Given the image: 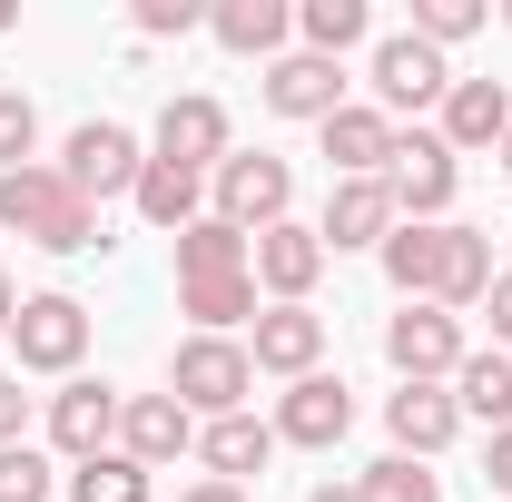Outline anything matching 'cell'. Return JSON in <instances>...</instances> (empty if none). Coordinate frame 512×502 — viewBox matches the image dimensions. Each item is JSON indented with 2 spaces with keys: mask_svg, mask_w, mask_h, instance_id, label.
Returning <instances> with one entry per match:
<instances>
[{
  "mask_svg": "<svg viewBox=\"0 0 512 502\" xmlns=\"http://www.w3.org/2000/svg\"><path fill=\"white\" fill-rule=\"evenodd\" d=\"M266 109L276 119H335L345 109V69L335 60H316V50H286V60H266Z\"/></svg>",
  "mask_w": 512,
  "mask_h": 502,
  "instance_id": "cell-14",
  "label": "cell"
},
{
  "mask_svg": "<svg viewBox=\"0 0 512 502\" xmlns=\"http://www.w3.org/2000/svg\"><path fill=\"white\" fill-rule=\"evenodd\" d=\"M345 434H355V394H345V375H296V384H286V404H276V443L335 453Z\"/></svg>",
  "mask_w": 512,
  "mask_h": 502,
  "instance_id": "cell-8",
  "label": "cell"
},
{
  "mask_svg": "<svg viewBox=\"0 0 512 502\" xmlns=\"http://www.w3.org/2000/svg\"><path fill=\"white\" fill-rule=\"evenodd\" d=\"M493 296V247H483V227H444V266H434V306L463 315Z\"/></svg>",
  "mask_w": 512,
  "mask_h": 502,
  "instance_id": "cell-22",
  "label": "cell"
},
{
  "mask_svg": "<svg viewBox=\"0 0 512 502\" xmlns=\"http://www.w3.org/2000/svg\"><path fill=\"white\" fill-rule=\"evenodd\" d=\"M453 404H463V414H483L493 434L512 424V355H503V345H493V355H463V365H453Z\"/></svg>",
  "mask_w": 512,
  "mask_h": 502,
  "instance_id": "cell-26",
  "label": "cell"
},
{
  "mask_svg": "<svg viewBox=\"0 0 512 502\" xmlns=\"http://www.w3.org/2000/svg\"><path fill=\"white\" fill-rule=\"evenodd\" d=\"M503 128H512V89L503 79H453L444 89V128H434V138H444L453 158H463V148H503Z\"/></svg>",
  "mask_w": 512,
  "mask_h": 502,
  "instance_id": "cell-17",
  "label": "cell"
},
{
  "mask_svg": "<svg viewBox=\"0 0 512 502\" xmlns=\"http://www.w3.org/2000/svg\"><path fill=\"white\" fill-rule=\"evenodd\" d=\"M138 168H148V158H138V138H128L119 119H79L69 148H60V178L89 197V207H99V197H138Z\"/></svg>",
  "mask_w": 512,
  "mask_h": 502,
  "instance_id": "cell-4",
  "label": "cell"
},
{
  "mask_svg": "<svg viewBox=\"0 0 512 502\" xmlns=\"http://www.w3.org/2000/svg\"><path fill=\"white\" fill-rule=\"evenodd\" d=\"M384 434H394V453H414V463H434L453 434H463V404H453L444 384H404L394 404H384Z\"/></svg>",
  "mask_w": 512,
  "mask_h": 502,
  "instance_id": "cell-16",
  "label": "cell"
},
{
  "mask_svg": "<svg viewBox=\"0 0 512 502\" xmlns=\"http://www.w3.org/2000/svg\"><path fill=\"white\" fill-rule=\"evenodd\" d=\"M483 483H493V493L512 502V424H503V434H493V443H483Z\"/></svg>",
  "mask_w": 512,
  "mask_h": 502,
  "instance_id": "cell-35",
  "label": "cell"
},
{
  "mask_svg": "<svg viewBox=\"0 0 512 502\" xmlns=\"http://www.w3.org/2000/svg\"><path fill=\"white\" fill-rule=\"evenodd\" d=\"M0 227H10V237H30V247H50V256H89V247H109V237H99V207L69 188L60 168H40V158L0 178Z\"/></svg>",
  "mask_w": 512,
  "mask_h": 502,
  "instance_id": "cell-1",
  "label": "cell"
},
{
  "mask_svg": "<svg viewBox=\"0 0 512 502\" xmlns=\"http://www.w3.org/2000/svg\"><path fill=\"white\" fill-rule=\"evenodd\" d=\"M503 168H512V128H503Z\"/></svg>",
  "mask_w": 512,
  "mask_h": 502,
  "instance_id": "cell-41",
  "label": "cell"
},
{
  "mask_svg": "<svg viewBox=\"0 0 512 502\" xmlns=\"http://www.w3.org/2000/svg\"><path fill=\"white\" fill-rule=\"evenodd\" d=\"M168 394L188 404L197 424H217V414H247V394H256V355L237 345V335H188V345L168 355Z\"/></svg>",
  "mask_w": 512,
  "mask_h": 502,
  "instance_id": "cell-2",
  "label": "cell"
},
{
  "mask_svg": "<svg viewBox=\"0 0 512 502\" xmlns=\"http://www.w3.org/2000/svg\"><path fill=\"white\" fill-rule=\"evenodd\" d=\"M197 276H247V237H237L227 217L178 227V286H197Z\"/></svg>",
  "mask_w": 512,
  "mask_h": 502,
  "instance_id": "cell-25",
  "label": "cell"
},
{
  "mask_svg": "<svg viewBox=\"0 0 512 502\" xmlns=\"http://www.w3.org/2000/svg\"><path fill=\"white\" fill-rule=\"evenodd\" d=\"M503 20H512V0H503Z\"/></svg>",
  "mask_w": 512,
  "mask_h": 502,
  "instance_id": "cell-42",
  "label": "cell"
},
{
  "mask_svg": "<svg viewBox=\"0 0 512 502\" xmlns=\"http://www.w3.org/2000/svg\"><path fill=\"white\" fill-rule=\"evenodd\" d=\"M158 158L188 168V178H217V168H227V109H217L207 89L168 99V109H158Z\"/></svg>",
  "mask_w": 512,
  "mask_h": 502,
  "instance_id": "cell-10",
  "label": "cell"
},
{
  "mask_svg": "<svg viewBox=\"0 0 512 502\" xmlns=\"http://www.w3.org/2000/svg\"><path fill=\"white\" fill-rule=\"evenodd\" d=\"M453 89V69L434 40H414V30H394V40H375V99H384V119L394 109H434Z\"/></svg>",
  "mask_w": 512,
  "mask_h": 502,
  "instance_id": "cell-9",
  "label": "cell"
},
{
  "mask_svg": "<svg viewBox=\"0 0 512 502\" xmlns=\"http://www.w3.org/2000/svg\"><path fill=\"white\" fill-rule=\"evenodd\" d=\"M483 306H493V345H512V276H493V296H483Z\"/></svg>",
  "mask_w": 512,
  "mask_h": 502,
  "instance_id": "cell-37",
  "label": "cell"
},
{
  "mask_svg": "<svg viewBox=\"0 0 512 502\" xmlns=\"http://www.w3.org/2000/svg\"><path fill=\"white\" fill-rule=\"evenodd\" d=\"M197 453H207V483H247V473L276 463V424H256V414H217V424L197 434Z\"/></svg>",
  "mask_w": 512,
  "mask_h": 502,
  "instance_id": "cell-21",
  "label": "cell"
},
{
  "mask_svg": "<svg viewBox=\"0 0 512 502\" xmlns=\"http://www.w3.org/2000/svg\"><path fill=\"white\" fill-rule=\"evenodd\" d=\"M325 168L335 178H384L394 168V119L384 109H335L325 119Z\"/></svg>",
  "mask_w": 512,
  "mask_h": 502,
  "instance_id": "cell-19",
  "label": "cell"
},
{
  "mask_svg": "<svg viewBox=\"0 0 512 502\" xmlns=\"http://www.w3.org/2000/svg\"><path fill=\"white\" fill-rule=\"evenodd\" d=\"M404 227V207H394V188L384 178H335V197H325V256H345V247H384Z\"/></svg>",
  "mask_w": 512,
  "mask_h": 502,
  "instance_id": "cell-12",
  "label": "cell"
},
{
  "mask_svg": "<svg viewBox=\"0 0 512 502\" xmlns=\"http://www.w3.org/2000/svg\"><path fill=\"white\" fill-rule=\"evenodd\" d=\"M306 502H365V493H355V483H316Z\"/></svg>",
  "mask_w": 512,
  "mask_h": 502,
  "instance_id": "cell-39",
  "label": "cell"
},
{
  "mask_svg": "<svg viewBox=\"0 0 512 502\" xmlns=\"http://www.w3.org/2000/svg\"><path fill=\"white\" fill-rule=\"evenodd\" d=\"M355 493H365V502H444V483H434L414 453H384V463L355 473Z\"/></svg>",
  "mask_w": 512,
  "mask_h": 502,
  "instance_id": "cell-30",
  "label": "cell"
},
{
  "mask_svg": "<svg viewBox=\"0 0 512 502\" xmlns=\"http://www.w3.org/2000/svg\"><path fill=\"white\" fill-rule=\"evenodd\" d=\"M247 266H256V286H266L276 306H306V286L325 276V237L286 217V227H266V237L247 247Z\"/></svg>",
  "mask_w": 512,
  "mask_h": 502,
  "instance_id": "cell-13",
  "label": "cell"
},
{
  "mask_svg": "<svg viewBox=\"0 0 512 502\" xmlns=\"http://www.w3.org/2000/svg\"><path fill=\"white\" fill-rule=\"evenodd\" d=\"M20 424H30V394H20V375H0V443H20Z\"/></svg>",
  "mask_w": 512,
  "mask_h": 502,
  "instance_id": "cell-36",
  "label": "cell"
},
{
  "mask_svg": "<svg viewBox=\"0 0 512 502\" xmlns=\"http://www.w3.org/2000/svg\"><path fill=\"white\" fill-rule=\"evenodd\" d=\"M119 404L128 394H109V384H69V394H50V443H60L69 463H99V453H119Z\"/></svg>",
  "mask_w": 512,
  "mask_h": 502,
  "instance_id": "cell-11",
  "label": "cell"
},
{
  "mask_svg": "<svg viewBox=\"0 0 512 502\" xmlns=\"http://www.w3.org/2000/svg\"><path fill=\"white\" fill-rule=\"evenodd\" d=\"M188 443H197V414L178 404V394H128V404H119V453H128V463L158 473V463H178Z\"/></svg>",
  "mask_w": 512,
  "mask_h": 502,
  "instance_id": "cell-15",
  "label": "cell"
},
{
  "mask_svg": "<svg viewBox=\"0 0 512 502\" xmlns=\"http://www.w3.org/2000/svg\"><path fill=\"white\" fill-rule=\"evenodd\" d=\"M10 325H20V296H10V276H0V335H10Z\"/></svg>",
  "mask_w": 512,
  "mask_h": 502,
  "instance_id": "cell-40",
  "label": "cell"
},
{
  "mask_svg": "<svg viewBox=\"0 0 512 502\" xmlns=\"http://www.w3.org/2000/svg\"><path fill=\"white\" fill-rule=\"evenodd\" d=\"M197 20H207L197 0H138V40H188Z\"/></svg>",
  "mask_w": 512,
  "mask_h": 502,
  "instance_id": "cell-34",
  "label": "cell"
},
{
  "mask_svg": "<svg viewBox=\"0 0 512 502\" xmlns=\"http://www.w3.org/2000/svg\"><path fill=\"white\" fill-rule=\"evenodd\" d=\"M384 276H394V296L404 306H434V266H444V227H394L384 237Z\"/></svg>",
  "mask_w": 512,
  "mask_h": 502,
  "instance_id": "cell-24",
  "label": "cell"
},
{
  "mask_svg": "<svg viewBox=\"0 0 512 502\" xmlns=\"http://www.w3.org/2000/svg\"><path fill=\"white\" fill-rule=\"evenodd\" d=\"M178 502H247V483H188Z\"/></svg>",
  "mask_w": 512,
  "mask_h": 502,
  "instance_id": "cell-38",
  "label": "cell"
},
{
  "mask_svg": "<svg viewBox=\"0 0 512 502\" xmlns=\"http://www.w3.org/2000/svg\"><path fill=\"white\" fill-rule=\"evenodd\" d=\"M256 375H316V355H325V315H306V306H266L256 315Z\"/></svg>",
  "mask_w": 512,
  "mask_h": 502,
  "instance_id": "cell-18",
  "label": "cell"
},
{
  "mask_svg": "<svg viewBox=\"0 0 512 502\" xmlns=\"http://www.w3.org/2000/svg\"><path fill=\"white\" fill-rule=\"evenodd\" d=\"M384 188H394V207H404V227H434L453 207V188H463V168H453V148L434 138V128H394V168H384Z\"/></svg>",
  "mask_w": 512,
  "mask_h": 502,
  "instance_id": "cell-5",
  "label": "cell"
},
{
  "mask_svg": "<svg viewBox=\"0 0 512 502\" xmlns=\"http://www.w3.org/2000/svg\"><path fill=\"white\" fill-rule=\"evenodd\" d=\"M10 345H20V375H79V355H89V306H79V296H20Z\"/></svg>",
  "mask_w": 512,
  "mask_h": 502,
  "instance_id": "cell-6",
  "label": "cell"
},
{
  "mask_svg": "<svg viewBox=\"0 0 512 502\" xmlns=\"http://www.w3.org/2000/svg\"><path fill=\"white\" fill-rule=\"evenodd\" d=\"M30 148H40V109H30L20 89H0V178L30 168Z\"/></svg>",
  "mask_w": 512,
  "mask_h": 502,
  "instance_id": "cell-32",
  "label": "cell"
},
{
  "mask_svg": "<svg viewBox=\"0 0 512 502\" xmlns=\"http://www.w3.org/2000/svg\"><path fill=\"white\" fill-rule=\"evenodd\" d=\"M384 365L404 384H444L453 365H463V325H453L444 306H404L394 325H384Z\"/></svg>",
  "mask_w": 512,
  "mask_h": 502,
  "instance_id": "cell-7",
  "label": "cell"
},
{
  "mask_svg": "<svg viewBox=\"0 0 512 502\" xmlns=\"http://www.w3.org/2000/svg\"><path fill=\"white\" fill-rule=\"evenodd\" d=\"M197 197H207V178L168 168V158H148V168H138V217H148L158 237H178V227H197V217H207Z\"/></svg>",
  "mask_w": 512,
  "mask_h": 502,
  "instance_id": "cell-23",
  "label": "cell"
},
{
  "mask_svg": "<svg viewBox=\"0 0 512 502\" xmlns=\"http://www.w3.org/2000/svg\"><path fill=\"white\" fill-rule=\"evenodd\" d=\"M0 502H50V463L30 443H0Z\"/></svg>",
  "mask_w": 512,
  "mask_h": 502,
  "instance_id": "cell-33",
  "label": "cell"
},
{
  "mask_svg": "<svg viewBox=\"0 0 512 502\" xmlns=\"http://www.w3.org/2000/svg\"><path fill=\"white\" fill-rule=\"evenodd\" d=\"M207 30H217V50H237V60H286L296 10H286V0H217Z\"/></svg>",
  "mask_w": 512,
  "mask_h": 502,
  "instance_id": "cell-20",
  "label": "cell"
},
{
  "mask_svg": "<svg viewBox=\"0 0 512 502\" xmlns=\"http://www.w3.org/2000/svg\"><path fill=\"white\" fill-rule=\"evenodd\" d=\"M207 197H217L207 217H227L237 237H266V227H286V197H296V168H286V158H266V148H256V158H237V148H227V168L207 178Z\"/></svg>",
  "mask_w": 512,
  "mask_h": 502,
  "instance_id": "cell-3",
  "label": "cell"
},
{
  "mask_svg": "<svg viewBox=\"0 0 512 502\" xmlns=\"http://www.w3.org/2000/svg\"><path fill=\"white\" fill-rule=\"evenodd\" d=\"M296 30H306L316 60H345V50L375 30V10H365V0H296Z\"/></svg>",
  "mask_w": 512,
  "mask_h": 502,
  "instance_id": "cell-28",
  "label": "cell"
},
{
  "mask_svg": "<svg viewBox=\"0 0 512 502\" xmlns=\"http://www.w3.org/2000/svg\"><path fill=\"white\" fill-rule=\"evenodd\" d=\"M473 30H483V0H414V40L453 50V40H473Z\"/></svg>",
  "mask_w": 512,
  "mask_h": 502,
  "instance_id": "cell-31",
  "label": "cell"
},
{
  "mask_svg": "<svg viewBox=\"0 0 512 502\" xmlns=\"http://www.w3.org/2000/svg\"><path fill=\"white\" fill-rule=\"evenodd\" d=\"M69 502H148V463H128V453L69 463Z\"/></svg>",
  "mask_w": 512,
  "mask_h": 502,
  "instance_id": "cell-29",
  "label": "cell"
},
{
  "mask_svg": "<svg viewBox=\"0 0 512 502\" xmlns=\"http://www.w3.org/2000/svg\"><path fill=\"white\" fill-rule=\"evenodd\" d=\"M178 315H197V335H227L237 315H256V266L247 276H197V286H178Z\"/></svg>",
  "mask_w": 512,
  "mask_h": 502,
  "instance_id": "cell-27",
  "label": "cell"
}]
</instances>
